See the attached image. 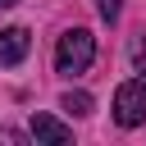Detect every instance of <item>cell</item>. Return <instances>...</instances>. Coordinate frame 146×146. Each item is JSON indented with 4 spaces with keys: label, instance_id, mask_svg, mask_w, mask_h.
<instances>
[{
    "label": "cell",
    "instance_id": "6da1fadb",
    "mask_svg": "<svg viewBox=\"0 0 146 146\" xmlns=\"http://www.w3.org/2000/svg\"><path fill=\"white\" fill-rule=\"evenodd\" d=\"M91 59H96V36H91L87 27H68V32L59 36V46H55V73L78 78V73L91 68Z\"/></svg>",
    "mask_w": 146,
    "mask_h": 146
},
{
    "label": "cell",
    "instance_id": "7a4b0ae2",
    "mask_svg": "<svg viewBox=\"0 0 146 146\" xmlns=\"http://www.w3.org/2000/svg\"><path fill=\"white\" fill-rule=\"evenodd\" d=\"M114 123L119 128H141L146 123V78H128L114 91Z\"/></svg>",
    "mask_w": 146,
    "mask_h": 146
},
{
    "label": "cell",
    "instance_id": "3957f363",
    "mask_svg": "<svg viewBox=\"0 0 146 146\" xmlns=\"http://www.w3.org/2000/svg\"><path fill=\"white\" fill-rule=\"evenodd\" d=\"M32 141L36 146H68L73 141V128L59 123L55 114H32Z\"/></svg>",
    "mask_w": 146,
    "mask_h": 146
},
{
    "label": "cell",
    "instance_id": "277c9868",
    "mask_svg": "<svg viewBox=\"0 0 146 146\" xmlns=\"http://www.w3.org/2000/svg\"><path fill=\"white\" fill-rule=\"evenodd\" d=\"M27 50H32L27 27H5V32H0V64H5V68L23 64V59H27Z\"/></svg>",
    "mask_w": 146,
    "mask_h": 146
},
{
    "label": "cell",
    "instance_id": "5b68a950",
    "mask_svg": "<svg viewBox=\"0 0 146 146\" xmlns=\"http://www.w3.org/2000/svg\"><path fill=\"white\" fill-rule=\"evenodd\" d=\"M64 110H68V114H91V96H87V91H68V96H64Z\"/></svg>",
    "mask_w": 146,
    "mask_h": 146
},
{
    "label": "cell",
    "instance_id": "8992f818",
    "mask_svg": "<svg viewBox=\"0 0 146 146\" xmlns=\"http://www.w3.org/2000/svg\"><path fill=\"white\" fill-rule=\"evenodd\" d=\"M96 9H100V18H105V23H119V14H123V0H96Z\"/></svg>",
    "mask_w": 146,
    "mask_h": 146
},
{
    "label": "cell",
    "instance_id": "52a82bcc",
    "mask_svg": "<svg viewBox=\"0 0 146 146\" xmlns=\"http://www.w3.org/2000/svg\"><path fill=\"white\" fill-rule=\"evenodd\" d=\"M132 59H137V68L146 73V41H137V50H132Z\"/></svg>",
    "mask_w": 146,
    "mask_h": 146
},
{
    "label": "cell",
    "instance_id": "ba28073f",
    "mask_svg": "<svg viewBox=\"0 0 146 146\" xmlns=\"http://www.w3.org/2000/svg\"><path fill=\"white\" fill-rule=\"evenodd\" d=\"M9 5H18V0H0V9H9Z\"/></svg>",
    "mask_w": 146,
    "mask_h": 146
}]
</instances>
